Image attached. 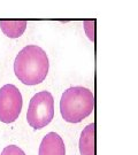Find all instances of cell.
<instances>
[{
    "label": "cell",
    "instance_id": "cell-4",
    "mask_svg": "<svg viewBox=\"0 0 138 155\" xmlns=\"http://www.w3.org/2000/svg\"><path fill=\"white\" fill-rule=\"evenodd\" d=\"M22 94L13 84H6L0 89V121L13 123L22 110Z\"/></svg>",
    "mask_w": 138,
    "mask_h": 155
},
{
    "label": "cell",
    "instance_id": "cell-1",
    "mask_svg": "<svg viewBox=\"0 0 138 155\" xmlns=\"http://www.w3.org/2000/svg\"><path fill=\"white\" fill-rule=\"evenodd\" d=\"M48 58L46 52L37 45L22 48L14 61V73L20 82L25 85L42 83L48 74Z\"/></svg>",
    "mask_w": 138,
    "mask_h": 155
},
{
    "label": "cell",
    "instance_id": "cell-7",
    "mask_svg": "<svg viewBox=\"0 0 138 155\" xmlns=\"http://www.w3.org/2000/svg\"><path fill=\"white\" fill-rule=\"evenodd\" d=\"M0 29L8 38H18L27 29V21H0Z\"/></svg>",
    "mask_w": 138,
    "mask_h": 155
},
{
    "label": "cell",
    "instance_id": "cell-3",
    "mask_svg": "<svg viewBox=\"0 0 138 155\" xmlns=\"http://www.w3.org/2000/svg\"><path fill=\"white\" fill-rule=\"evenodd\" d=\"M54 117V99L51 92L42 91L36 93L30 100L27 121L31 128L40 130L52 122Z\"/></svg>",
    "mask_w": 138,
    "mask_h": 155
},
{
    "label": "cell",
    "instance_id": "cell-2",
    "mask_svg": "<svg viewBox=\"0 0 138 155\" xmlns=\"http://www.w3.org/2000/svg\"><path fill=\"white\" fill-rule=\"evenodd\" d=\"M94 108L92 91L83 86H73L62 93L60 111L62 118L69 123H79L86 118Z\"/></svg>",
    "mask_w": 138,
    "mask_h": 155
},
{
    "label": "cell",
    "instance_id": "cell-5",
    "mask_svg": "<svg viewBox=\"0 0 138 155\" xmlns=\"http://www.w3.org/2000/svg\"><path fill=\"white\" fill-rule=\"evenodd\" d=\"M38 155H66L62 138L55 132H48L40 142Z\"/></svg>",
    "mask_w": 138,
    "mask_h": 155
},
{
    "label": "cell",
    "instance_id": "cell-8",
    "mask_svg": "<svg viewBox=\"0 0 138 155\" xmlns=\"http://www.w3.org/2000/svg\"><path fill=\"white\" fill-rule=\"evenodd\" d=\"M1 155H25V153H24L18 146L9 145V146H6V147L2 149Z\"/></svg>",
    "mask_w": 138,
    "mask_h": 155
},
{
    "label": "cell",
    "instance_id": "cell-6",
    "mask_svg": "<svg viewBox=\"0 0 138 155\" xmlns=\"http://www.w3.org/2000/svg\"><path fill=\"white\" fill-rule=\"evenodd\" d=\"M81 155H96V125L89 124L81 133L79 138Z\"/></svg>",
    "mask_w": 138,
    "mask_h": 155
}]
</instances>
